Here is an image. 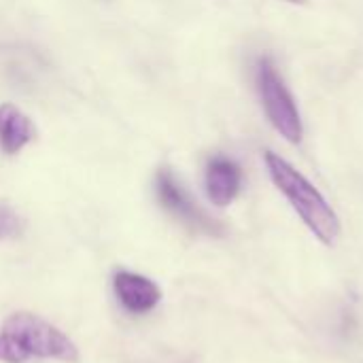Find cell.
I'll return each mask as SVG.
<instances>
[{
  "instance_id": "52a82bcc",
  "label": "cell",
  "mask_w": 363,
  "mask_h": 363,
  "mask_svg": "<svg viewBox=\"0 0 363 363\" xmlns=\"http://www.w3.org/2000/svg\"><path fill=\"white\" fill-rule=\"evenodd\" d=\"M34 138V128L28 115L13 104L0 106V149L9 155L19 153Z\"/></svg>"
},
{
  "instance_id": "7a4b0ae2",
  "label": "cell",
  "mask_w": 363,
  "mask_h": 363,
  "mask_svg": "<svg viewBox=\"0 0 363 363\" xmlns=\"http://www.w3.org/2000/svg\"><path fill=\"white\" fill-rule=\"evenodd\" d=\"M266 166L274 185L285 194V198L291 202V206L311 228V232L323 245L332 247L340 236V219L334 213V208L325 202V198L306 181L304 174H300L291 164H287L277 153H266Z\"/></svg>"
},
{
  "instance_id": "6da1fadb",
  "label": "cell",
  "mask_w": 363,
  "mask_h": 363,
  "mask_svg": "<svg viewBox=\"0 0 363 363\" xmlns=\"http://www.w3.org/2000/svg\"><path fill=\"white\" fill-rule=\"evenodd\" d=\"M30 357L79 363V349L64 332L40 317L15 313L0 332V362L23 363Z\"/></svg>"
},
{
  "instance_id": "ba28073f",
  "label": "cell",
  "mask_w": 363,
  "mask_h": 363,
  "mask_svg": "<svg viewBox=\"0 0 363 363\" xmlns=\"http://www.w3.org/2000/svg\"><path fill=\"white\" fill-rule=\"evenodd\" d=\"M21 230H23L21 217L9 204H0V242L17 238L21 234Z\"/></svg>"
},
{
  "instance_id": "277c9868",
  "label": "cell",
  "mask_w": 363,
  "mask_h": 363,
  "mask_svg": "<svg viewBox=\"0 0 363 363\" xmlns=\"http://www.w3.org/2000/svg\"><path fill=\"white\" fill-rule=\"evenodd\" d=\"M155 189H157V198L162 202V206L172 213L177 219H181L185 225L204 232V234H213L219 236L221 234V225L211 219L194 200L191 196L183 189V185L177 181V177L170 170H160L155 177Z\"/></svg>"
},
{
  "instance_id": "3957f363",
  "label": "cell",
  "mask_w": 363,
  "mask_h": 363,
  "mask_svg": "<svg viewBox=\"0 0 363 363\" xmlns=\"http://www.w3.org/2000/svg\"><path fill=\"white\" fill-rule=\"evenodd\" d=\"M257 87L259 96L266 108V115L270 123L277 128L281 136H285L289 143H300L302 140V119L298 113V106L285 87L283 79L279 77L272 60L264 57L259 60L257 66Z\"/></svg>"
},
{
  "instance_id": "8992f818",
  "label": "cell",
  "mask_w": 363,
  "mask_h": 363,
  "mask_svg": "<svg viewBox=\"0 0 363 363\" xmlns=\"http://www.w3.org/2000/svg\"><path fill=\"white\" fill-rule=\"evenodd\" d=\"M240 168L228 157H213L206 166V194L213 204L228 206L240 191Z\"/></svg>"
},
{
  "instance_id": "5b68a950",
  "label": "cell",
  "mask_w": 363,
  "mask_h": 363,
  "mask_svg": "<svg viewBox=\"0 0 363 363\" xmlns=\"http://www.w3.org/2000/svg\"><path fill=\"white\" fill-rule=\"evenodd\" d=\"M113 289L119 304L132 315L151 313L162 300V289L151 279L128 270H119L113 277Z\"/></svg>"
}]
</instances>
